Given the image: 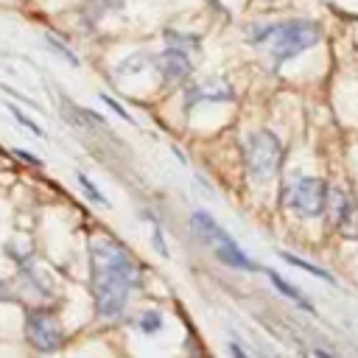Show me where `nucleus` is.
Wrapping results in <instances>:
<instances>
[{
    "mask_svg": "<svg viewBox=\"0 0 358 358\" xmlns=\"http://www.w3.org/2000/svg\"><path fill=\"white\" fill-rule=\"evenodd\" d=\"M154 70L159 76V81L165 87H179L190 78L193 73V62H190V53L185 50H176V48H162L157 56H154Z\"/></svg>",
    "mask_w": 358,
    "mask_h": 358,
    "instance_id": "8",
    "label": "nucleus"
},
{
    "mask_svg": "<svg viewBox=\"0 0 358 358\" xmlns=\"http://www.w3.org/2000/svg\"><path fill=\"white\" fill-rule=\"evenodd\" d=\"M168 48H176V50H185V53H199L201 50V36L199 34H187V31H176V28H165L162 31Z\"/></svg>",
    "mask_w": 358,
    "mask_h": 358,
    "instance_id": "12",
    "label": "nucleus"
},
{
    "mask_svg": "<svg viewBox=\"0 0 358 358\" xmlns=\"http://www.w3.org/2000/svg\"><path fill=\"white\" fill-rule=\"evenodd\" d=\"M45 42H48V48H50L56 56H62V59H64L70 67H78V64H81V59L76 56V50H73L70 45H64L59 36H53V34H45Z\"/></svg>",
    "mask_w": 358,
    "mask_h": 358,
    "instance_id": "16",
    "label": "nucleus"
},
{
    "mask_svg": "<svg viewBox=\"0 0 358 358\" xmlns=\"http://www.w3.org/2000/svg\"><path fill=\"white\" fill-rule=\"evenodd\" d=\"M327 213L344 238H358V199L347 187H330Z\"/></svg>",
    "mask_w": 358,
    "mask_h": 358,
    "instance_id": "7",
    "label": "nucleus"
},
{
    "mask_svg": "<svg viewBox=\"0 0 358 358\" xmlns=\"http://www.w3.org/2000/svg\"><path fill=\"white\" fill-rule=\"evenodd\" d=\"M213 255L224 263V266H229V268H238V271H257L260 266L238 246V241L232 238V241H227V243H218V246H213Z\"/></svg>",
    "mask_w": 358,
    "mask_h": 358,
    "instance_id": "10",
    "label": "nucleus"
},
{
    "mask_svg": "<svg viewBox=\"0 0 358 358\" xmlns=\"http://www.w3.org/2000/svg\"><path fill=\"white\" fill-rule=\"evenodd\" d=\"M235 87L221 76H204L182 87V109L193 112L201 103H232Z\"/></svg>",
    "mask_w": 358,
    "mask_h": 358,
    "instance_id": "5",
    "label": "nucleus"
},
{
    "mask_svg": "<svg viewBox=\"0 0 358 358\" xmlns=\"http://www.w3.org/2000/svg\"><path fill=\"white\" fill-rule=\"evenodd\" d=\"M90 277L95 313L103 319H117L134 288H140V266L131 252L115 238H95L90 243Z\"/></svg>",
    "mask_w": 358,
    "mask_h": 358,
    "instance_id": "1",
    "label": "nucleus"
},
{
    "mask_svg": "<svg viewBox=\"0 0 358 358\" xmlns=\"http://www.w3.org/2000/svg\"><path fill=\"white\" fill-rule=\"evenodd\" d=\"M8 109H11V115H14V117H17V120H20V123H22L25 129H31V131H34L36 137H45V129H42V126H39V123H36L34 117H28V115H25V112H22L20 106H14V103H11Z\"/></svg>",
    "mask_w": 358,
    "mask_h": 358,
    "instance_id": "19",
    "label": "nucleus"
},
{
    "mask_svg": "<svg viewBox=\"0 0 358 358\" xmlns=\"http://www.w3.org/2000/svg\"><path fill=\"white\" fill-rule=\"evenodd\" d=\"M330 201V185L322 176H291L280 187V204L294 213L296 218H322L327 213Z\"/></svg>",
    "mask_w": 358,
    "mask_h": 358,
    "instance_id": "3",
    "label": "nucleus"
},
{
    "mask_svg": "<svg viewBox=\"0 0 358 358\" xmlns=\"http://www.w3.org/2000/svg\"><path fill=\"white\" fill-rule=\"evenodd\" d=\"M280 257H282L285 263H291V266H296V268H302V271H308V274H313V277H319V280L336 285V277H333L327 268H319V266H313V263H308V260H302V257H296V255H291V252H280Z\"/></svg>",
    "mask_w": 358,
    "mask_h": 358,
    "instance_id": "15",
    "label": "nucleus"
},
{
    "mask_svg": "<svg viewBox=\"0 0 358 358\" xmlns=\"http://www.w3.org/2000/svg\"><path fill=\"white\" fill-rule=\"evenodd\" d=\"M313 358H336V355L327 352V350H313Z\"/></svg>",
    "mask_w": 358,
    "mask_h": 358,
    "instance_id": "23",
    "label": "nucleus"
},
{
    "mask_svg": "<svg viewBox=\"0 0 358 358\" xmlns=\"http://www.w3.org/2000/svg\"><path fill=\"white\" fill-rule=\"evenodd\" d=\"M120 8H126V0H87V3L81 6V14H84L90 22H98L101 17H106V14H112V11H120Z\"/></svg>",
    "mask_w": 358,
    "mask_h": 358,
    "instance_id": "14",
    "label": "nucleus"
},
{
    "mask_svg": "<svg viewBox=\"0 0 358 358\" xmlns=\"http://www.w3.org/2000/svg\"><path fill=\"white\" fill-rule=\"evenodd\" d=\"M137 327H140L145 336L159 333V330H162V313H159V310H154V308L143 310V313H140V319H137Z\"/></svg>",
    "mask_w": 358,
    "mask_h": 358,
    "instance_id": "18",
    "label": "nucleus"
},
{
    "mask_svg": "<svg viewBox=\"0 0 358 358\" xmlns=\"http://www.w3.org/2000/svg\"><path fill=\"white\" fill-rule=\"evenodd\" d=\"M322 39H324V28L319 20L294 17V20L271 22V34L263 48L268 50V59L280 67V64L313 50L316 45H322Z\"/></svg>",
    "mask_w": 358,
    "mask_h": 358,
    "instance_id": "2",
    "label": "nucleus"
},
{
    "mask_svg": "<svg viewBox=\"0 0 358 358\" xmlns=\"http://www.w3.org/2000/svg\"><path fill=\"white\" fill-rule=\"evenodd\" d=\"M263 271H266V277L271 280V285H274V288H277V291H280L282 296H288V299H291L294 305H299L302 310H308V313H316L313 302H310V299H308V296H305V294H302V291H299L296 285H291V282H288L285 277H280V274H277L274 268H263Z\"/></svg>",
    "mask_w": 358,
    "mask_h": 358,
    "instance_id": "11",
    "label": "nucleus"
},
{
    "mask_svg": "<svg viewBox=\"0 0 358 358\" xmlns=\"http://www.w3.org/2000/svg\"><path fill=\"white\" fill-rule=\"evenodd\" d=\"M25 338L39 352H56L64 344V330L50 310L34 308L25 316Z\"/></svg>",
    "mask_w": 358,
    "mask_h": 358,
    "instance_id": "6",
    "label": "nucleus"
},
{
    "mask_svg": "<svg viewBox=\"0 0 358 358\" xmlns=\"http://www.w3.org/2000/svg\"><path fill=\"white\" fill-rule=\"evenodd\" d=\"M14 157H20V159L28 162V165H42V159H36L34 154H28V151H22V148H14Z\"/></svg>",
    "mask_w": 358,
    "mask_h": 358,
    "instance_id": "21",
    "label": "nucleus"
},
{
    "mask_svg": "<svg viewBox=\"0 0 358 358\" xmlns=\"http://www.w3.org/2000/svg\"><path fill=\"white\" fill-rule=\"evenodd\" d=\"M229 355H232V358H249V352L243 350L241 341H229Z\"/></svg>",
    "mask_w": 358,
    "mask_h": 358,
    "instance_id": "22",
    "label": "nucleus"
},
{
    "mask_svg": "<svg viewBox=\"0 0 358 358\" xmlns=\"http://www.w3.org/2000/svg\"><path fill=\"white\" fill-rule=\"evenodd\" d=\"M190 229H193L196 238H201L207 246H218V243L232 241V235H229L207 210H193V213H190Z\"/></svg>",
    "mask_w": 358,
    "mask_h": 358,
    "instance_id": "9",
    "label": "nucleus"
},
{
    "mask_svg": "<svg viewBox=\"0 0 358 358\" xmlns=\"http://www.w3.org/2000/svg\"><path fill=\"white\" fill-rule=\"evenodd\" d=\"M76 182L84 187V193L90 196V201H95V204H101V207H109V199L103 196V190H101V187H98V185L84 173V171H76Z\"/></svg>",
    "mask_w": 358,
    "mask_h": 358,
    "instance_id": "17",
    "label": "nucleus"
},
{
    "mask_svg": "<svg viewBox=\"0 0 358 358\" xmlns=\"http://www.w3.org/2000/svg\"><path fill=\"white\" fill-rule=\"evenodd\" d=\"M282 143L271 129H255L243 140V165L252 182H271L282 168Z\"/></svg>",
    "mask_w": 358,
    "mask_h": 358,
    "instance_id": "4",
    "label": "nucleus"
},
{
    "mask_svg": "<svg viewBox=\"0 0 358 358\" xmlns=\"http://www.w3.org/2000/svg\"><path fill=\"white\" fill-rule=\"evenodd\" d=\"M148 67H154V53H145V50H137V53H131V56H126L120 64H117V76H137V73H143V70H148Z\"/></svg>",
    "mask_w": 358,
    "mask_h": 358,
    "instance_id": "13",
    "label": "nucleus"
},
{
    "mask_svg": "<svg viewBox=\"0 0 358 358\" xmlns=\"http://www.w3.org/2000/svg\"><path fill=\"white\" fill-rule=\"evenodd\" d=\"M101 101H103V103H106V106H109V109H112V112H115L117 117H123L126 123L137 126V120H134V117H131V115H129V112H126V109H123V106H120V103H117V101H115L112 95H101Z\"/></svg>",
    "mask_w": 358,
    "mask_h": 358,
    "instance_id": "20",
    "label": "nucleus"
}]
</instances>
